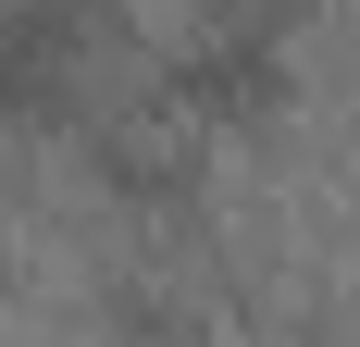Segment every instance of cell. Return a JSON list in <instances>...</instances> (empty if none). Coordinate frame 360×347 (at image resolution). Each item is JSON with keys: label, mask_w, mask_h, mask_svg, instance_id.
I'll return each instance as SVG.
<instances>
[{"label": "cell", "mask_w": 360, "mask_h": 347, "mask_svg": "<svg viewBox=\"0 0 360 347\" xmlns=\"http://www.w3.org/2000/svg\"><path fill=\"white\" fill-rule=\"evenodd\" d=\"M75 87V25L50 0H0V112H63Z\"/></svg>", "instance_id": "1"}]
</instances>
